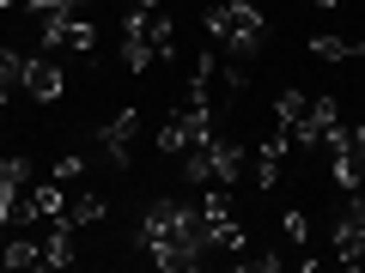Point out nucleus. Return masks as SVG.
<instances>
[{
	"mask_svg": "<svg viewBox=\"0 0 365 273\" xmlns=\"http://www.w3.org/2000/svg\"><path fill=\"white\" fill-rule=\"evenodd\" d=\"M341 128V104L335 97H311V109H304V122L299 128H287L292 134V146H329V134Z\"/></svg>",
	"mask_w": 365,
	"mask_h": 273,
	"instance_id": "nucleus-8",
	"label": "nucleus"
},
{
	"mask_svg": "<svg viewBox=\"0 0 365 273\" xmlns=\"http://www.w3.org/2000/svg\"><path fill=\"white\" fill-rule=\"evenodd\" d=\"M237 267H244V273H274V267H280V255H244Z\"/></svg>",
	"mask_w": 365,
	"mask_h": 273,
	"instance_id": "nucleus-20",
	"label": "nucleus"
},
{
	"mask_svg": "<svg viewBox=\"0 0 365 273\" xmlns=\"http://www.w3.org/2000/svg\"><path fill=\"white\" fill-rule=\"evenodd\" d=\"M280 225H287V237H292V243H311V219H304L299 207H287V219H280Z\"/></svg>",
	"mask_w": 365,
	"mask_h": 273,
	"instance_id": "nucleus-18",
	"label": "nucleus"
},
{
	"mask_svg": "<svg viewBox=\"0 0 365 273\" xmlns=\"http://www.w3.org/2000/svg\"><path fill=\"white\" fill-rule=\"evenodd\" d=\"M134 134H140V116H134V109H116V116L98 128V146H104L110 164H128L134 158Z\"/></svg>",
	"mask_w": 365,
	"mask_h": 273,
	"instance_id": "nucleus-9",
	"label": "nucleus"
},
{
	"mask_svg": "<svg viewBox=\"0 0 365 273\" xmlns=\"http://www.w3.org/2000/svg\"><path fill=\"white\" fill-rule=\"evenodd\" d=\"M0 6H19V0H0Z\"/></svg>",
	"mask_w": 365,
	"mask_h": 273,
	"instance_id": "nucleus-24",
	"label": "nucleus"
},
{
	"mask_svg": "<svg viewBox=\"0 0 365 273\" xmlns=\"http://www.w3.org/2000/svg\"><path fill=\"white\" fill-rule=\"evenodd\" d=\"M311 55H323V61H353V55H365V43L359 37H311Z\"/></svg>",
	"mask_w": 365,
	"mask_h": 273,
	"instance_id": "nucleus-13",
	"label": "nucleus"
},
{
	"mask_svg": "<svg viewBox=\"0 0 365 273\" xmlns=\"http://www.w3.org/2000/svg\"><path fill=\"white\" fill-rule=\"evenodd\" d=\"M0 109H6V85H0Z\"/></svg>",
	"mask_w": 365,
	"mask_h": 273,
	"instance_id": "nucleus-21",
	"label": "nucleus"
},
{
	"mask_svg": "<svg viewBox=\"0 0 365 273\" xmlns=\"http://www.w3.org/2000/svg\"><path fill=\"white\" fill-rule=\"evenodd\" d=\"M274 109H280V128H299L304 109H311V97H304V91H280V104H274Z\"/></svg>",
	"mask_w": 365,
	"mask_h": 273,
	"instance_id": "nucleus-17",
	"label": "nucleus"
},
{
	"mask_svg": "<svg viewBox=\"0 0 365 273\" xmlns=\"http://www.w3.org/2000/svg\"><path fill=\"white\" fill-rule=\"evenodd\" d=\"M207 31H213V43H225V55H232V61H250V55L262 49V13L250 6V0L213 6V13H207Z\"/></svg>",
	"mask_w": 365,
	"mask_h": 273,
	"instance_id": "nucleus-4",
	"label": "nucleus"
},
{
	"mask_svg": "<svg viewBox=\"0 0 365 273\" xmlns=\"http://www.w3.org/2000/svg\"><path fill=\"white\" fill-rule=\"evenodd\" d=\"M195 213H201V231H207L213 255H237V249H244V225L232 219V200H225V188H207Z\"/></svg>",
	"mask_w": 365,
	"mask_h": 273,
	"instance_id": "nucleus-6",
	"label": "nucleus"
},
{
	"mask_svg": "<svg viewBox=\"0 0 365 273\" xmlns=\"http://www.w3.org/2000/svg\"><path fill=\"white\" fill-rule=\"evenodd\" d=\"M73 231H79V225L67 219V213H61V219H49V237H43V267H67V261H73Z\"/></svg>",
	"mask_w": 365,
	"mask_h": 273,
	"instance_id": "nucleus-12",
	"label": "nucleus"
},
{
	"mask_svg": "<svg viewBox=\"0 0 365 273\" xmlns=\"http://www.w3.org/2000/svg\"><path fill=\"white\" fill-rule=\"evenodd\" d=\"M140 249L158 261V267H201V261L213 255L207 231H201V213L182 207V200H153L140 219Z\"/></svg>",
	"mask_w": 365,
	"mask_h": 273,
	"instance_id": "nucleus-1",
	"label": "nucleus"
},
{
	"mask_svg": "<svg viewBox=\"0 0 365 273\" xmlns=\"http://www.w3.org/2000/svg\"><path fill=\"white\" fill-rule=\"evenodd\" d=\"M104 213H110L104 195H79V200H67V219H73V225H98Z\"/></svg>",
	"mask_w": 365,
	"mask_h": 273,
	"instance_id": "nucleus-14",
	"label": "nucleus"
},
{
	"mask_svg": "<svg viewBox=\"0 0 365 273\" xmlns=\"http://www.w3.org/2000/svg\"><path fill=\"white\" fill-rule=\"evenodd\" d=\"M287 152H292V134H287V128L262 140V152H256V182H262V188H274V182H280V164H287Z\"/></svg>",
	"mask_w": 365,
	"mask_h": 273,
	"instance_id": "nucleus-11",
	"label": "nucleus"
},
{
	"mask_svg": "<svg viewBox=\"0 0 365 273\" xmlns=\"http://www.w3.org/2000/svg\"><path fill=\"white\" fill-rule=\"evenodd\" d=\"M329 170H335L341 188H365V128H347L341 122L329 134Z\"/></svg>",
	"mask_w": 365,
	"mask_h": 273,
	"instance_id": "nucleus-7",
	"label": "nucleus"
},
{
	"mask_svg": "<svg viewBox=\"0 0 365 273\" xmlns=\"http://www.w3.org/2000/svg\"><path fill=\"white\" fill-rule=\"evenodd\" d=\"M170 49H177V37H170V18L158 6H128L122 13V61L134 73L153 61H170Z\"/></svg>",
	"mask_w": 365,
	"mask_h": 273,
	"instance_id": "nucleus-2",
	"label": "nucleus"
},
{
	"mask_svg": "<svg viewBox=\"0 0 365 273\" xmlns=\"http://www.w3.org/2000/svg\"><path fill=\"white\" fill-rule=\"evenodd\" d=\"M317 6H335V0H317Z\"/></svg>",
	"mask_w": 365,
	"mask_h": 273,
	"instance_id": "nucleus-22",
	"label": "nucleus"
},
{
	"mask_svg": "<svg viewBox=\"0 0 365 273\" xmlns=\"http://www.w3.org/2000/svg\"><path fill=\"white\" fill-rule=\"evenodd\" d=\"M0 267H6V249H0Z\"/></svg>",
	"mask_w": 365,
	"mask_h": 273,
	"instance_id": "nucleus-23",
	"label": "nucleus"
},
{
	"mask_svg": "<svg viewBox=\"0 0 365 273\" xmlns=\"http://www.w3.org/2000/svg\"><path fill=\"white\" fill-rule=\"evenodd\" d=\"M61 85H67V79H61V61H55V55L43 49L37 61L25 67V91L37 97V104H55V97H61Z\"/></svg>",
	"mask_w": 365,
	"mask_h": 273,
	"instance_id": "nucleus-10",
	"label": "nucleus"
},
{
	"mask_svg": "<svg viewBox=\"0 0 365 273\" xmlns=\"http://www.w3.org/2000/svg\"><path fill=\"white\" fill-rule=\"evenodd\" d=\"M207 134H213V109L189 97V104H182V109H170V122L158 128V152H165V158H182L189 146H201V140H207Z\"/></svg>",
	"mask_w": 365,
	"mask_h": 273,
	"instance_id": "nucleus-5",
	"label": "nucleus"
},
{
	"mask_svg": "<svg viewBox=\"0 0 365 273\" xmlns=\"http://www.w3.org/2000/svg\"><path fill=\"white\" fill-rule=\"evenodd\" d=\"M182 176L195 182V188H232L237 176H244V146L237 140H201L182 152Z\"/></svg>",
	"mask_w": 365,
	"mask_h": 273,
	"instance_id": "nucleus-3",
	"label": "nucleus"
},
{
	"mask_svg": "<svg viewBox=\"0 0 365 273\" xmlns=\"http://www.w3.org/2000/svg\"><path fill=\"white\" fill-rule=\"evenodd\" d=\"M6 267H43V243L37 237H13L6 243Z\"/></svg>",
	"mask_w": 365,
	"mask_h": 273,
	"instance_id": "nucleus-15",
	"label": "nucleus"
},
{
	"mask_svg": "<svg viewBox=\"0 0 365 273\" xmlns=\"http://www.w3.org/2000/svg\"><path fill=\"white\" fill-rule=\"evenodd\" d=\"M31 182H37V176H31V164H25V158H0V188H13V195H25Z\"/></svg>",
	"mask_w": 365,
	"mask_h": 273,
	"instance_id": "nucleus-16",
	"label": "nucleus"
},
{
	"mask_svg": "<svg viewBox=\"0 0 365 273\" xmlns=\"http://www.w3.org/2000/svg\"><path fill=\"white\" fill-rule=\"evenodd\" d=\"M79 170H86V158H61V164H55V182L67 188V182H79Z\"/></svg>",
	"mask_w": 365,
	"mask_h": 273,
	"instance_id": "nucleus-19",
	"label": "nucleus"
}]
</instances>
